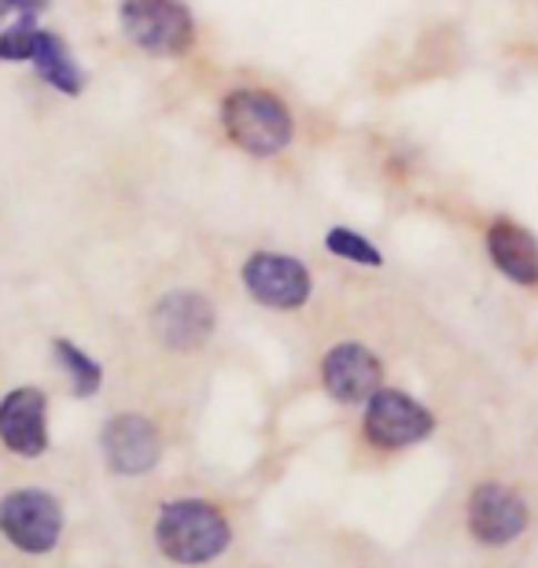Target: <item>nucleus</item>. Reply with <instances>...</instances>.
Segmentation results:
<instances>
[{"label":"nucleus","instance_id":"f257e3e1","mask_svg":"<svg viewBox=\"0 0 538 568\" xmlns=\"http://www.w3.org/2000/svg\"><path fill=\"white\" fill-rule=\"evenodd\" d=\"M217 126L225 141L251 159H277L295 144V111L266 85H236L217 104Z\"/></svg>","mask_w":538,"mask_h":568},{"label":"nucleus","instance_id":"f03ea898","mask_svg":"<svg viewBox=\"0 0 538 568\" xmlns=\"http://www.w3.org/2000/svg\"><path fill=\"white\" fill-rule=\"evenodd\" d=\"M229 517L207 498H174L159 509L155 547L174 565H211L229 550Z\"/></svg>","mask_w":538,"mask_h":568},{"label":"nucleus","instance_id":"7ed1b4c3","mask_svg":"<svg viewBox=\"0 0 538 568\" xmlns=\"http://www.w3.org/2000/svg\"><path fill=\"white\" fill-rule=\"evenodd\" d=\"M119 30L152 60H181L200 41L196 16L185 0H119Z\"/></svg>","mask_w":538,"mask_h":568},{"label":"nucleus","instance_id":"20e7f679","mask_svg":"<svg viewBox=\"0 0 538 568\" xmlns=\"http://www.w3.org/2000/svg\"><path fill=\"white\" fill-rule=\"evenodd\" d=\"M240 284L262 311L273 314H295L311 303L314 295V274L303 258L273 247H255L240 263Z\"/></svg>","mask_w":538,"mask_h":568},{"label":"nucleus","instance_id":"39448f33","mask_svg":"<svg viewBox=\"0 0 538 568\" xmlns=\"http://www.w3.org/2000/svg\"><path fill=\"white\" fill-rule=\"evenodd\" d=\"M0 536L19 554L41 558L52 554L63 539V506L41 487H19L0 498Z\"/></svg>","mask_w":538,"mask_h":568},{"label":"nucleus","instance_id":"423d86ee","mask_svg":"<svg viewBox=\"0 0 538 568\" xmlns=\"http://www.w3.org/2000/svg\"><path fill=\"white\" fill-rule=\"evenodd\" d=\"M148 328L159 347L174 351V355H192L211 344L217 311L200 288H170L148 311Z\"/></svg>","mask_w":538,"mask_h":568},{"label":"nucleus","instance_id":"0eeeda50","mask_svg":"<svg viewBox=\"0 0 538 568\" xmlns=\"http://www.w3.org/2000/svg\"><path fill=\"white\" fill-rule=\"evenodd\" d=\"M362 432L369 439V447L395 454L406 447H417L435 432V414L425 403L414 399L403 388H376L365 403L362 414Z\"/></svg>","mask_w":538,"mask_h":568},{"label":"nucleus","instance_id":"6e6552de","mask_svg":"<svg viewBox=\"0 0 538 568\" xmlns=\"http://www.w3.org/2000/svg\"><path fill=\"white\" fill-rule=\"evenodd\" d=\"M465 520L479 547H509V542H517L528 531L531 509L520 498V491H512V487L498 480H484L468 495Z\"/></svg>","mask_w":538,"mask_h":568},{"label":"nucleus","instance_id":"1a4fd4ad","mask_svg":"<svg viewBox=\"0 0 538 568\" xmlns=\"http://www.w3.org/2000/svg\"><path fill=\"white\" fill-rule=\"evenodd\" d=\"M322 388L339 406H365L384 388V362L362 339H339L322 355Z\"/></svg>","mask_w":538,"mask_h":568},{"label":"nucleus","instance_id":"9d476101","mask_svg":"<svg viewBox=\"0 0 538 568\" xmlns=\"http://www.w3.org/2000/svg\"><path fill=\"white\" fill-rule=\"evenodd\" d=\"M100 450L114 476H144L163 458V432L148 414H111L100 432Z\"/></svg>","mask_w":538,"mask_h":568},{"label":"nucleus","instance_id":"9b49d317","mask_svg":"<svg viewBox=\"0 0 538 568\" xmlns=\"http://www.w3.org/2000/svg\"><path fill=\"white\" fill-rule=\"evenodd\" d=\"M49 395L38 384H19L0 399V447L16 458H41L49 454Z\"/></svg>","mask_w":538,"mask_h":568},{"label":"nucleus","instance_id":"f8f14e48","mask_svg":"<svg viewBox=\"0 0 538 568\" xmlns=\"http://www.w3.org/2000/svg\"><path fill=\"white\" fill-rule=\"evenodd\" d=\"M484 252L498 277L517 288H538V236L517 219H490L484 230Z\"/></svg>","mask_w":538,"mask_h":568},{"label":"nucleus","instance_id":"ddd939ff","mask_svg":"<svg viewBox=\"0 0 538 568\" xmlns=\"http://www.w3.org/2000/svg\"><path fill=\"white\" fill-rule=\"evenodd\" d=\"M30 67H33V74H38V82L49 85L52 93H60V97L74 100V97H82L89 85V74H85V67L78 63L74 49L67 44L63 33H55L49 27H41L38 38H33Z\"/></svg>","mask_w":538,"mask_h":568},{"label":"nucleus","instance_id":"4468645a","mask_svg":"<svg viewBox=\"0 0 538 568\" xmlns=\"http://www.w3.org/2000/svg\"><path fill=\"white\" fill-rule=\"evenodd\" d=\"M52 358H55V366L63 369L74 399H93V395L104 388V366H100L85 347H78L74 339L55 336L52 339Z\"/></svg>","mask_w":538,"mask_h":568},{"label":"nucleus","instance_id":"2eb2a0df","mask_svg":"<svg viewBox=\"0 0 538 568\" xmlns=\"http://www.w3.org/2000/svg\"><path fill=\"white\" fill-rule=\"evenodd\" d=\"M325 252L339 263H351V266H365V270H380L384 266V252L376 247L369 236L351 230V225H328L325 233Z\"/></svg>","mask_w":538,"mask_h":568},{"label":"nucleus","instance_id":"dca6fc26","mask_svg":"<svg viewBox=\"0 0 538 568\" xmlns=\"http://www.w3.org/2000/svg\"><path fill=\"white\" fill-rule=\"evenodd\" d=\"M38 30H41V16H11L0 27V63H30Z\"/></svg>","mask_w":538,"mask_h":568},{"label":"nucleus","instance_id":"f3484780","mask_svg":"<svg viewBox=\"0 0 538 568\" xmlns=\"http://www.w3.org/2000/svg\"><path fill=\"white\" fill-rule=\"evenodd\" d=\"M52 0H0V27L11 19V16H41Z\"/></svg>","mask_w":538,"mask_h":568}]
</instances>
